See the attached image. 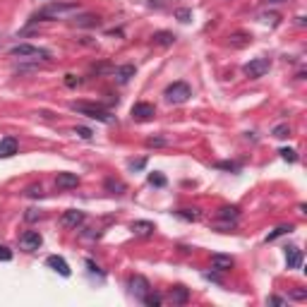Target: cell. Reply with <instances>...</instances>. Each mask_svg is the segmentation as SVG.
Instances as JSON below:
<instances>
[{"label": "cell", "instance_id": "cell-1", "mask_svg": "<svg viewBox=\"0 0 307 307\" xmlns=\"http://www.w3.org/2000/svg\"><path fill=\"white\" fill-rule=\"evenodd\" d=\"M80 0H58V3H51L41 8L34 15V19H60V17H70L74 12H80Z\"/></svg>", "mask_w": 307, "mask_h": 307}, {"label": "cell", "instance_id": "cell-2", "mask_svg": "<svg viewBox=\"0 0 307 307\" xmlns=\"http://www.w3.org/2000/svg\"><path fill=\"white\" fill-rule=\"evenodd\" d=\"M70 108H72L74 113H80V116H87V118H91V120H99L103 125H113V123H116V116H110L103 106H96V103H89V101H72Z\"/></svg>", "mask_w": 307, "mask_h": 307}, {"label": "cell", "instance_id": "cell-3", "mask_svg": "<svg viewBox=\"0 0 307 307\" xmlns=\"http://www.w3.org/2000/svg\"><path fill=\"white\" fill-rule=\"evenodd\" d=\"M163 96H166V101H168V103H173V106H180V103H185V101L192 96V89H190V84H185V82H173L171 87H166Z\"/></svg>", "mask_w": 307, "mask_h": 307}, {"label": "cell", "instance_id": "cell-4", "mask_svg": "<svg viewBox=\"0 0 307 307\" xmlns=\"http://www.w3.org/2000/svg\"><path fill=\"white\" fill-rule=\"evenodd\" d=\"M10 55L15 58H29V60H51V51L46 48H39V46H31V44H19L15 46Z\"/></svg>", "mask_w": 307, "mask_h": 307}, {"label": "cell", "instance_id": "cell-5", "mask_svg": "<svg viewBox=\"0 0 307 307\" xmlns=\"http://www.w3.org/2000/svg\"><path fill=\"white\" fill-rule=\"evenodd\" d=\"M269 67H271L269 58H254V60H250V63L243 67V72H245V77H250V80H262L264 74L269 72Z\"/></svg>", "mask_w": 307, "mask_h": 307}, {"label": "cell", "instance_id": "cell-6", "mask_svg": "<svg viewBox=\"0 0 307 307\" xmlns=\"http://www.w3.org/2000/svg\"><path fill=\"white\" fill-rule=\"evenodd\" d=\"M19 245H22V250L34 252V250H39V247L44 245V238H41L39 231H27V233L19 235Z\"/></svg>", "mask_w": 307, "mask_h": 307}, {"label": "cell", "instance_id": "cell-7", "mask_svg": "<svg viewBox=\"0 0 307 307\" xmlns=\"http://www.w3.org/2000/svg\"><path fill=\"white\" fill-rule=\"evenodd\" d=\"M84 211H80V209H67V211H65L63 216H60V223H63L65 228H80L82 223H84Z\"/></svg>", "mask_w": 307, "mask_h": 307}, {"label": "cell", "instance_id": "cell-8", "mask_svg": "<svg viewBox=\"0 0 307 307\" xmlns=\"http://www.w3.org/2000/svg\"><path fill=\"white\" fill-rule=\"evenodd\" d=\"M151 290V286H149V281L144 279V276H139V274H135L132 279H130V293L135 295V298H144L146 293Z\"/></svg>", "mask_w": 307, "mask_h": 307}, {"label": "cell", "instance_id": "cell-9", "mask_svg": "<svg viewBox=\"0 0 307 307\" xmlns=\"http://www.w3.org/2000/svg\"><path fill=\"white\" fill-rule=\"evenodd\" d=\"M130 116L135 118V120H139V123H146V120H151L156 116V108H154L151 103H135L132 110H130Z\"/></svg>", "mask_w": 307, "mask_h": 307}, {"label": "cell", "instance_id": "cell-10", "mask_svg": "<svg viewBox=\"0 0 307 307\" xmlns=\"http://www.w3.org/2000/svg\"><path fill=\"white\" fill-rule=\"evenodd\" d=\"M226 44L231 48H247V46L252 44V34L250 31H231Z\"/></svg>", "mask_w": 307, "mask_h": 307}, {"label": "cell", "instance_id": "cell-11", "mask_svg": "<svg viewBox=\"0 0 307 307\" xmlns=\"http://www.w3.org/2000/svg\"><path fill=\"white\" fill-rule=\"evenodd\" d=\"M55 185L60 187V190H74L77 185H80V175L77 173H58V178H55Z\"/></svg>", "mask_w": 307, "mask_h": 307}, {"label": "cell", "instance_id": "cell-12", "mask_svg": "<svg viewBox=\"0 0 307 307\" xmlns=\"http://www.w3.org/2000/svg\"><path fill=\"white\" fill-rule=\"evenodd\" d=\"M46 264H48V266H51L53 271H58L60 276H65V279H67V276L72 274V271H70V264L65 262L63 257H58V254H51V257L46 259Z\"/></svg>", "mask_w": 307, "mask_h": 307}, {"label": "cell", "instance_id": "cell-13", "mask_svg": "<svg viewBox=\"0 0 307 307\" xmlns=\"http://www.w3.org/2000/svg\"><path fill=\"white\" fill-rule=\"evenodd\" d=\"M72 24L77 29H94V27H101V17L99 15H77L72 19Z\"/></svg>", "mask_w": 307, "mask_h": 307}, {"label": "cell", "instance_id": "cell-14", "mask_svg": "<svg viewBox=\"0 0 307 307\" xmlns=\"http://www.w3.org/2000/svg\"><path fill=\"white\" fill-rule=\"evenodd\" d=\"M17 154V139L15 137H5L0 139V159H10Z\"/></svg>", "mask_w": 307, "mask_h": 307}, {"label": "cell", "instance_id": "cell-15", "mask_svg": "<svg viewBox=\"0 0 307 307\" xmlns=\"http://www.w3.org/2000/svg\"><path fill=\"white\" fill-rule=\"evenodd\" d=\"M233 266V257L228 254H211V269L214 271H228Z\"/></svg>", "mask_w": 307, "mask_h": 307}, {"label": "cell", "instance_id": "cell-16", "mask_svg": "<svg viewBox=\"0 0 307 307\" xmlns=\"http://www.w3.org/2000/svg\"><path fill=\"white\" fill-rule=\"evenodd\" d=\"M130 231H132L135 235L146 238V235H151L154 231H156V226H154L151 221H132V223H130Z\"/></svg>", "mask_w": 307, "mask_h": 307}, {"label": "cell", "instance_id": "cell-17", "mask_svg": "<svg viewBox=\"0 0 307 307\" xmlns=\"http://www.w3.org/2000/svg\"><path fill=\"white\" fill-rule=\"evenodd\" d=\"M286 262H288V269H300L302 266V250L288 247L286 250Z\"/></svg>", "mask_w": 307, "mask_h": 307}, {"label": "cell", "instance_id": "cell-18", "mask_svg": "<svg viewBox=\"0 0 307 307\" xmlns=\"http://www.w3.org/2000/svg\"><path fill=\"white\" fill-rule=\"evenodd\" d=\"M113 74H116V80L120 82V84H127V82L135 77V65H120V67L113 70Z\"/></svg>", "mask_w": 307, "mask_h": 307}, {"label": "cell", "instance_id": "cell-19", "mask_svg": "<svg viewBox=\"0 0 307 307\" xmlns=\"http://www.w3.org/2000/svg\"><path fill=\"white\" fill-rule=\"evenodd\" d=\"M171 300H173V305H185L190 300V290L185 288V286H175L171 290Z\"/></svg>", "mask_w": 307, "mask_h": 307}, {"label": "cell", "instance_id": "cell-20", "mask_svg": "<svg viewBox=\"0 0 307 307\" xmlns=\"http://www.w3.org/2000/svg\"><path fill=\"white\" fill-rule=\"evenodd\" d=\"M175 34L173 31H154V36H151V41L156 46H173L175 44Z\"/></svg>", "mask_w": 307, "mask_h": 307}, {"label": "cell", "instance_id": "cell-21", "mask_svg": "<svg viewBox=\"0 0 307 307\" xmlns=\"http://www.w3.org/2000/svg\"><path fill=\"white\" fill-rule=\"evenodd\" d=\"M218 218H221V221H233V223H238L240 209L238 207H221L218 209Z\"/></svg>", "mask_w": 307, "mask_h": 307}, {"label": "cell", "instance_id": "cell-22", "mask_svg": "<svg viewBox=\"0 0 307 307\" xmlns=\"http://www.w3.org/2000/svg\"><path fill=\"white\" fill-rule=\"evenodd\" d=\"M103 187L108 192H113V195H125V182L118 180V178H106V182H103Z\"/></svg>", "mask_w": 307, "mask_h": 307}, {"label": "cell", "instance_id": "cell-23", "mask_svg": "<svg viewBox=\"0 0 307 307\" xmlns=\"http://www.w3.org/2000/svg\"><path fill=\"white\" fill-rule=\"evenodd\" d=\"M175 216L182 218V221H199L202 218V211L199 209H178Z\"/></svg>", "mask_w": 307, "mask_h": 307}, {"label": "cell", "instance_id": "cell-24", "mask_svg": "<svg viewBox=\"0 0 307 307\" xmlns=\"http://www.w3.org/2000/svg\"><path fill=\"white\" fill-rule=\"evenodd\" d=\"M142 302H144V305H149V307H159L163 302V298L159 295V293H151V290H149L144 298H142Z\"/></svg>", "mask_w": 307, "mask_h": 307}, {"label": "cell", "instance_id": "cell-25", "mask_svg": "<svg viewBox=\"0 0 307 307\" xmlns=\"http://www.w3.org/2000/svg\"><path fill=\"white\" fill-rule=\"evenodd\" d=\"M288 233H293V226H279L276 231H271V233L266 235V243L276 240V238H281V235H288Z\"/></svg>", "mask_w": 307, "mask_h": 307}, {"label": "cell", "instance_id": "cell-26", "mask_svg": "<svg viewBox=\"0 0 307 307\" xmlns=\"http://www.w3.org/2000/svg\"><path fill=\"white\" fill-rule=\"evenodd\" d=\"M271 135L276 137V139H286V137H290V125H276L274 130H271Z\"/></svg>", "mask_w": 307, "mask_h": 307}, {"label": "cell", "instance_id": "cell-27", "mask_svg": "<svg viewBox=\"0 0 307 307\" xmlns=\"http://www.w3.org/2000/svg\"><path fill=\"white\" fill-rule=\"evenodd\" d=\"M168 144V139H163V137H149V139H146V146H154V149H156V146H166Z\"/></svg>", "mask_w": 307, "mask_h": 307}, {"label": "cell", "instance_id": "cell-28", "mask_svg": "<svg viewBox=\"0 0 307 307\" xmlns=\"http://www.w3.org/2000/svg\"><path fill=\"white\" fill-rule=\"evenodd\" d=\"M74 135H80L82 139H91V137H94V132H91L89 127H82V125H77V127H74Z\"/></svg>", "mask_w": 307, "mask_h": 307}, {"label": "cell", "instance_id": "cell-29", "mask_svg": "<svg viewBox=\"0 0 307 307\" xmlns=\"http://www.w3.org/2000/svg\"><path fill=\"white\" fill-rule=\"evenodd\" d=\"M281 159H286V161H290V163H295L298 161V156H295V151L293 149H281Z\"/></svg>", "mask_w": 307, "mask_h": 307}, {"label": "cell", "instance_id": "cell-30", "mask_svg": "<svg viewBox=\"0 0 307 307\" xmlns=\"http://www.w3.org/2000/svg\"><path fill=\"white\" fill-rule=\"evenodd\" d=\"M175 17L180 19V22H190V19H192V10H185V8L175 10Z\"/></svg>", "mask_w": 307, "mask_h": 307}, {"label": "cell", "instance_id": "cell-31", "mask_svg": "<svg viewBox=\"0 0 307 307\" xmlns=\"http://www.w3.org/2000/svg\"><path fill=\"white\" fill-rule=\"evenodd\" d=\"M12 259V250L8 245H0V262H10Z\"/></svg>", "mask_w": 307, "mask_h": 307}, {"label": "cell", "instance_id": "cell-32", "mask_svg": "<svg viewBox=\"0 0 307 307\" xmlns=\"http://www.w3.org/2000/svg\"><path fill=\"white\" fill-rule=\"evenodd\" d=\"M149 182H151V185H156V187H163V185H166V178H163V175H159V173H151V175H149Z\"/></svg>", "mask_w": 307, "mask_h": 307}, {"label": "cell", "instance_id": "cell-33", "mask_svg": "<svg viewBox=\"0 0 307 307\" xmlns=\"http://www.w3.org/2000/svg\"><path fill=\"white\" fill-rule=\"evenodd\" d=\"M116 67L113 65H108V63H101V65H94V72L96 74H103V72H113Z\"/></svg>", "mask_w": 307, "mask_h": 307}, {"label": "cell", "instance_id": "cell-34", "mask_svg": "<svg viewBox=\"0 0 307 307\" xmlns=\"http://www.w3.org/2000/svg\"><path fill=\"white\" fill-rule=\"evenodd\" d=\"M216 168H223V171H238V163H233V161H221V163H216Z\"/></svg>", "mask_w": 307, "mask_h": 307}, {"label": "cell", "instance_id": "cell-35", "mask_svg": "<svg viewBox=\"0 0 307 307\" xmlns=\"http://www.w3.org/2000/svg\"><path fill=\"white\" fill-rule=\"evenodd\" d=\"M65 84H67L70 89H74L77 84H82V80H80V77H74V74H67V77H65Z\"/></svg>", "mask_w": 307, "mask_h": 307}, {"label": "cell", "instance_id": "cell-36", "mask_svg": "<svg viewBox=\"0 0 307 307\" xmlns=\"http://www.w3.org/2000/svg\"><path fill=\"white\" fill-rule=\"evenodd\" d=\"M266 302H269V305H288V300H283V298H279V295H271L269 300H266Z\"/></svg>", "mask_w": 307, "mask_h": 307}, {"label": "cell", "instance_id": "cell-37", "mask_svg": "<svg viewBox=\"0 0 307 307\" xmlns=\"http://www.w3.org/2000/svg\"><path fill=\"white\" fill-rule=\"evenodd\" d=\"M27 195H29V197H41L44 190H41V185H34V187H29V190H27Z\"/></svg>", "mask_w": 307, "mask_h": 307}, {"label": "cell", "instance_id": "cell-38", "mask_svg": "<svg viewBox=\"0 0 307 307\" xmlns=\"http://www.w3.org/2000/svg\"><path fill=\"white\" fill-rule=\"evenodd\" d=\"M290 298H293V300H307V290H293V293H290Z\"/></svg>", "mask_w": 307, "mask_h": 307}, {"label": "cell", "instance_id": "cell-39", "mask_svg": "<svg viewBox=\"0 0 307 307\" xmlns=\"http://www.w3.org/2000/svg\"><path fill=\"white\" fill-rule=\"evenodd\" d=\"M281 3H288V0H259V5H281Z\"/></svg>", "mask_w": 307, "mask_h": 307}, {"label": "cell", "instance_id": "cell-40", "mask_svg": "<svg viewBox=\"0 0 307 307\" xmlns=\"http://www.w3.org/2000/svg\"><path fill=\"white\" fill-rule=\"evenodd\" d=\"M36 218H41V214H39L36 209H29V214H27V221H36Z\"/></svg>", "mask_w": 307, "mask_h": 307}, {"label": "cell", "instance_id": "cell-41", "mask_svg": "<svg viewBox=\"0 0 307 307\" xmlns=\"http://www.w3.org/2000/svg\"><path fill=\"white\" fill-rule=\"evenodd\" d=\"M269 19H271V24H276L279 15H274V12H271V15H262V22H269Z\"/></svg>", "mask_w": 307, "mask_h": 307}, {"label": "cell", "instance_id": "cell-42", "mask_svg": "<svg viewBox=\"0 0 307 307\" xmlns=\"http://www.w3.org/2000/svg\"><path fill=\"white\" fill-rule=\"evenodd\" d=\"M130 168H132V171H135V168H144V161H132L130 163Z\"/></svg>", "mask_w": 307, "mask_h": 307}, {"label": "cell", "instance_id": "cell-43", "mask_svg": "<svg viewBox=\"0 0 307 307\" xmlns=\"http://www.w3.org/2000/svg\"><path fill=\"white\" fill-rule=\"evenodd\" d=\"M166 0H149V5H154V8H159V5H163Z\"/></svg>", "mask_w": 307, "mask_h": 307}]
</instances>
